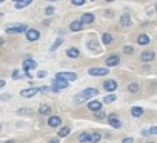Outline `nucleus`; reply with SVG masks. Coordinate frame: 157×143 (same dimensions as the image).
Returning <instances> with one entry per match:
<instances>
[{"instance_id":"49530a36","label":"nucleus","mask_w":157,"mask_h":143,"mask_svg":"<svg viewBox=\"0 0 157 143\" xmlns=\"http://www.w3.org/2000/svg\"><path fill=\"white\" fill-rule=\"evenodd\" d=\"M5 143H16V141H14V140H6Z\"/></svg>"},{"instance_id":"a878e982","label":"nucleus","mask_w":157,"mask_h":143,"mask_svg":"<svg viewBox=\"0 0 157 143\" xmlns=\"http://www.w3.org/2000/svg\"><path fill=\"white\" fill-rule=\"evenodd\" d=\"M102 40H103V43H105V45H109V43L113 42V36L106 32V34H103V37H102Z\"/></svg>"},{"instance_id":"bb28decb","label":"nucleus","mask_w":157,"mask_h":143,"mask_svg":"<svg viewBox=\"0 0 157 143\" xmlns=\"http://www.w3.org/2000/svg\"><path fill=\"white\" fill-rule=\"evenodd\" d=\"M62 42H63V39H62V37H59V39H57V40L54 42V45L51 46V51H56V49H57V48H59V46L62 45Z\"/></svg>"},{"instance_id":"0eeeda50","label":"nucleus","mask_w":157,"mask_h":143,"mask_svg":"<svg viewBox=\"0 0 157 143\" xmlns=\"http://www.w3.org/2000/svg\"><path fill=\"white\" fill-rule=\"evenodd\" d=\"M39 92V88H26V89H22V97H25V99H29V97H33V96H36Z\"/></svg>"},{"instance_id":"2f4dec72","label":"nucleus","mask_w":157,"mask_h":143,"mask_svg":"<svg viewBox=\"0 0 157 143\" xmlns=\"http://www.w3.org/2000/svg\"><path fill=\"white\" fill-rule=\"evenodd\" d=\"M122 143H134V140H132V137H125L122 140Z\"/></svg>"},{"instance_id":"473e14b6","label":"nucleus","mask_w":157,"mask_h":143,"mask_svg":"<svg viewBox=\"0 0 157 143\" xmlns=\"http://www.w3.org/2000/svg\"><path fill=\"white\" fill-rule=\"evenodd\" d=\"M148 131H149V134H152V135H157V126H152V128H149Z\"/></svg>"},{"instance_id":"1a4fd4ad","label":"nucleus","mask_w":157,"mask_h":143,"mask_svg":"<svg viewBox=\"0 0 157 143\" xmlns=\"http://www.w3.org/2000/svg\"><path fill=\"white\" fill-rule=\"evenodd\" d=\"M60 123H62V119H60L59 115H51V117L48 119V125H49L51 128H59Z\"/></svg>"},{"instance_id":"393cba45","label":"nucleus","mask_w":157,"mask_h":143,"mask_svg":"<svg viewBox=\"0 0 157 143\" xmlns=\"http://www.w3.org/2000/svg\"><path fill=\"white\" fill-rule=\"evenodd\" d=\"M69 131H71V129H69L68 126H63V128H60V129H59V137H66V135L69 134Z\"/></svg>"},{"instance_id":"b1692460","label":"nucleus","mask_w":157,"mask_h":143,"mask_svg":"<svg viewBox=\"0 0 157 143\" xmlns=\"http://www.w3.org/2000/svg\"><path fill=\"white\" fill-rule=\"evenodd\" d=\"M100 138H102V135H100V132H93L91 134V143H99L100 141Z\"/></svg>"},{"instance_id":"ea45409f","label":"nucleus","mask_w":157,"mask_h":143,"mask_svg":"<svg viewBox=\"0 0 157 143\" xmlns=\"http://www.w3.org/2000/svg\"><path fill=\"white\" fill-rule=\"evenodd\" d=\"M48 143H60V140H59V137H57V138H51Z\"/></svg>"},{"instance_id":"2eb2a0df","label":"nucleus","mask_w":157,"mask_h":143,"mask_svg":"<svg viewBox=\"0 0 157 143\" xmlns=\"http://www.w3.org/2000/svg\"><path fill=\"white\" fill-rule=\"evenodd\" d=\"M69 28H71V31H80V29H83V23H82V20H74V22H71Z\"/></svg>"},{"instance_id":"9b49d317","label":"nucleus","mask_w":157,"mask_h":143,"mask_svg":"<svg viewBox=\"0 0 157 143\" xmlns=\"http://www.w3.org/2000/svg\"><path fill=\"white\" fill-rule=\"evenodd\" d=\"M108 123H109V126H113V128H116V129H119V128L122 126V122H120L116 115H109V117H108Z\"/></svg>"},{"instance_id":"864d4df0","label":"nucleus","mask_w":157,"mask_h":143,"mask_svg":"<svg viewBox=\"0 0 157 143\" xmlns=\"http://www.w3.org/2000/svg\"><path fill=\"white\" fill-rule=\"evenodd\" d=\"M0 131H2V126H0Z\"/></svg>"},{"instance_id":"f3484780","label":"nucleus","mask_w":157,"mask_h":143,"mask_svg":"<svg viewBox=\"0 0 157 143\" xmlns=\"http://www.w3.org/2000/svg\"><path fill=\"white\" fill-rule=\"evenodd\" d=\"M66 54H68V57H71V58H77L78 55H80V52H78L77 48H69V49L66 51Z\"/></svg>"},{"instance_id":"a18cd8bd","label":"nucleus","mask_w":157,"mask_h":143,"mask_svg":"<svg viewBox=\"0 0 157 143\" xmlns=\"http://www.w3.org/2000/svg\"><path fill=\"white\" fill-rule=\"evenodd\" d=\"M3 43H5V40H3V39H2V37H0V46H2V45H3Z\"/></svg>"},{"instance_id":"f8f14e48","label":"nucleus","mask_w":157,"mask_h":143,"mask_svg":"<svg viewBox=\"0 0 157 143\" xmlns=\"http://www.w3.org/2000/svg\"><path fill=\"white\" fill-rule=\"evenodd\" d=\"M37 66V63L34 62V60H31V58H26L25 62H23V69L26 71V74L29 73V69H34Z\"/></svg>"},{"instance_id":"603ef678","label":"nucleus","mask_w":157,"mask_h":143,"mask_svg":"<svg viewBox=\"0 0 157 143\" xmlns=\"http://www.w3.org/2000/svg\"><path fill=\"white\" fill-rule=\"evenodd\" d=\"M2 2H3V0H0V3H2Z\"/></svg>"},{"instance_id":"7c9ffc66","label":"nucleus","mask_w":157,"mask_h":143,"mask_svg":"<svg viewBox=\"0 0 157 143\" xmlns=\"http://www.w3.org/2000/svg\"><path fill=\"white\" fill-rule=\"evenodd\" d=\"M83 3H85V0H72V5H75V6H80Z\"/></svg>"},{"instance_id":"c03bdc74","label":"nucleus","mask_w":157,"mask_h":143,"mask_svg":"<svg viewBox=\"0 0 157 143\" xmlns=\"http://www.w3.org/2000/svg\"><path fill=\"white\" fill-rule=\"evenodd\" d=\"M6 83H5V80H0V88H3Z\"/></svg>"},{"instance_id":"dca6fc26","label":"nucleus","mask_w":157,"mask_h":143,"mask_svg":"<svg viewBox=\"0 0 157 143\" xmlns=\"http://www.w3.org/2000/svg\"><path fill=\"white\" fill-rule=\"evenodd\" d=\"M82 23H93L94 22V16L91 14V13H86V14H83L82 16Z\"/></svg>"},{"instance_id":"aec40b11","label":"nucleus","mask_w":157,"mask_h":143,"mask_svg":"<svg viewBox=\"0 0 157 143\" xmlns=\"http://www.w3.org/2000/svg\"><path fill=\"white\" fill-rule=\"evenodd\" d=\"M131 114H132V117H140V115L143 114V108L134 106V108H131Z\"/></svg>"},{"instance_id":"412c9836","label":"nucleus","mask_w":157,"mask_h":143,"mask_svg":"<svg viewBox=\"0 0 157 143\" xmlns=\"http://www.w3.org/2000/svg\"><path fill=\"white\" fill-rule=\"evenodd\" d=\"M90 140H91V135L88 132H82L80 135H78V141L80 143H88Z\"/></svg>"},{"instance_id":"a19ab883","label":"nucleus","mask_w":157,"mask_h":143,"mask_svg":"<svg viewBox=\"0 0 157 143\" xmlns=\"http://www.w3.org/2000/svg\"><path fill=\"white\" fill-rule=\"evenodd\" d=\"M37 76H39L40 79H42V77H45V76H46V71H40V73H39Z\"/></svg>"},{"instance_id":"f257e3e1","label":"nucleus","mask_w":157,"mask_h":143,"mask_svg":"<svg viewBox=\"0 0 157 143\" xmlns=\"http://www.w3.org/2000/svg\"><path fill=\"white\" fill-rule=\"evenodd\" d=\"M97 94H99V89H97V88H88V89L82 91L80 94H77V97H75V103H83V102H86L90 97L97 96Z\"/></svg>"},{"instance_id":"58836bf2","label":"nucleus","mask_w":157,"mask_h":143,"mask_svg":"<svg viewBox=\"0 0 157 143\" xmlns=\"http://www.w3.org/2000/svg\"><path fill=\"white\" fill-rule=\"evenodd\" d=\"M142 135H143V137H148V135H151V134H149L148 129H143V131H142Z\"/></svg>"},{"instance_id":"37998d69","label":"nucleus","mask_w":157,"mask_h":143,"mask_svg":"<svg viewBox=\"0 0 157 143\" xmlns=\"http://www.w3.org/2000/svg\"><path fill=\"white\" fill-rule=\"evenodd\" d=\"M105 16H106V17H113L114 14H113V11H106V13H105Z\"/></svg>"},{"instance_id":"72a5a7b5","label":"nucleus","mask_w":157,"mask_h":143,"mask_svg":"<svg viewBox=\"0 0 157 143\" xmlns=\"http://www.w3.org/2000/svg\"><path fill=\"white\" fill-rule=\"evenodd\" d=\"M123 51H125V54H131L134 49H132L131 46H125V48H123Z\"/></svg>"},{"instance_id":"20e7f679","label":"nucleus","mask_w":157,"mask_h":143,"mask_svg":"<svg viewBox=\"0 0 157 143\" xmlns=\"http://www.w3.org/2000/svg\"><path fill=\"white\" fill-rule=\"evenodd\" d=\"M66 86H68V82H65V80H57V79H56V80L52 82V88H51V89H52L54 92H59L60 89H65Z\"/></svg>"},{"instance_id":"f03ea898","label":"nucleus","mask_w":157,"mask_h":143,"mask_svg":"<svg viewBox=\"0 0 157 143\" xmlns=\"http://www.w3.org/2000/svg\"><path fill=\"white\" fill-rule=\"evenodd\" d=\"M56 79L57 80H65V82H74L77 79V76L74 73H57Z\"/></svg>"},{"instance_id":"ddd939ff","label":"nucleus","mask_w":157,"mask_h":143,"mask_svg":"<svg viewBox=\"0 0 157 143\" xmlns=\"http://www.w3.org/2000/svg\"><path fill=\"white\" fill-rule=\"evenodd\" d=\"M120 62V57L119 55H109L106 58V66H117Z\"/></svg>"},{"instance_id":"e433bc0d","label":"nucleus","mask_w":157,"mask_h":143,"mask_svg":"<svg viewBox=\"0 0 157 143\" xmlns=\"http://www.w3.org/2000/svg\"><path fill=\"white\" fill-rule=\"evenodd\" d=\"M88 45H90V48H96V46H97V42H96V40H91Z\"/></svg>"},{"instance_id":"3c124183","label":"nucleus","mask_w":157,"mask_h":143,"mask_svg":"<svg viewBox=\"0 0 157 143\" xmlns=\"http://www.w3.org/2000/svg\"><path fill=\"white\" fill-rule=\"evenodd\" d=\"M148 143H154V141H148Z\"/></svg>"},{"instance_id":"7ed1b4c3","label":"nucleus","mask_w":157,"mask_h":143,"mask_svg":"<svg viewBox=\"0 0 157 143\" xmlns=\"http://www.w3.org/2000/svg\"><path fill=\"white\" fill-rule=\"evenodd\" d=\"M25 31H28L26 25H14V26H8L6 28L8 34H19V32H25Z\"/></svg>"},{"instance_id":"a211bd4d","label":"nucleus","mask_w":157,"mask_h":143,"mask_svg":"<svg viewBox=\"0 0 157 143\" xmlns=\"http://www.w3.org/2000/svg\"><path fill=\"white\" fill-rule=\"evenodd\" d=\"M137 43H139V45H148V43H149V37H148L146 34H140V36L137 37Z\"/></svg>"},{"instance_id":"5701e85b","label":"nucleus","mask_w":157,"mask_h":143,"mask_svg":"<svg viewBox=\"0 0 157 143\" xmlns=\"http://www.w3.org/2000/svg\"><path fill=\"white\" fill-rule=\"evenodd\" d=\"M31 2H33V0H20V2H17V3H16V8H17V9H22V8H25V6L31 5Z\"/></svg>"},{"instance_id":"6e6552de","label":"nucleus","mask_w":157,"mask_h":143,"mask_svg":"<svg viewBox=\"0 0 157 143\" xmlns=\"http://www.w3.org/2000/svg\"><path fill=\"white\" fill-rule=\"evenodd\" d=\"M88 109L93 111V112H99V111L102 109V102H99V100L90 102V103H88Z\"/></svg>"},{"instance_id":"4be33fe9","label":"nucleus","mask_w":157,"mask_h":143,"mask_svg":"<svg viewBox=\"0 0 157 143\" xmlns=\"http://www.w3.org/2000/svg\"><path fill=\"white\" fill-rule=\"evenodd\" d=\"M39 114H40V115H48V114H51V108L46 106V105H42V106L39 108Z\"/></svg>"},{"instance_id":"c756f323","label":"nucleus","mask_w":157,"mask_h":143,"mask_svg":"<svg viewBox=\"0 0 157 143\" xmlns=\"http://www.w3.org/2000/svg\"><path fill=\"white\" fill-rule=\"evenodd\" d=\"M54 9H56L54 6H48V8L45 9V13H46V16H51V14L54 13Z\"/></svg>"},{"instance_id":"79ce46f5","label":"nucleus","mask_w":157,"mask_h":143,"mask_svg":"<svg viewBox=\"0 0 157 143\" xmlns=\"http://www.w3.org/2000/svg\"><path fill=\"white\" fill-rule=\"evenodd\" d=\"M96 117H97V119H103V117H105V114H103V112H100V111H99V112H97V115H96Z\"/></svg>"},{"instance_id":"423d86ee","label":"nucleus","mask_w":157,"mask_h":143,"mask_svg":"<svg viewBox=\"0 0 157 143\" xmlns=\"http://www.w3.org/2000/svg\"><path fill=\"white\" fill-rule=\"evenodd\" d=\"M26 39H28L29 42H36V40L40 39V32H39L37 29H28V31H26Z\"/></svg>"},{"instance_id":"de8ad7c7","label":"nucleus","mask_w":157,"mask_h":143,"mask_svg":"<svg viewBox=\"0 0 157 143\" xmlns=\"http://www.w3.org/2000/svg\"><path fill=\"white\" fill-rule=\"evenodd\" d=\"M48 2H56V0H48Z\"/></svg>"},{"instance_id":"c9c22d12","label":"nucleus","mask_w":157,"mask_h":143,"mask_svg":"<svg viewBox=\"0 0 157 143\" xmlns=\"http://www.w3.org/2000/svg\"><path fill=\"white\" fill-rule=\"evenodd\" d=\"M19 77H20V73H19V71L16 69L14 73H13V79H19Z\"/></svg>"},{"instance_id":"c85d7f7f","label":"nucleus","mask_w":157,"mask_h":143,"mask_svg":"<svg viewBox=\"0 0 157 143\" xmlns=\"http://www.w3.org/2000/svg\"><path fill=\"white\" fill-rule=\"evenodd\" d=\"M128 91H129V92H137V91H139V85H137V83H131V85L128 86Z\"/></svg>"},{"instance_id":"9d476101","label":"nucleus","mask_w":157,"mask_h":143,"mask_svg":"<svg viewBox=\"0 0 157 143\" xmlns=\"http://www.w3.org/2000/svg\"><path fill=\"white\" fill-rule=\"evenodd\" d=\"M103 88H105L106 91L113 92V91L117 89V82H116V80H106V82H103Z\"/></svg>"},{"instance_id":"39448f33","label":"nucleus","mask_w":157,"mask_h":143,"mask_svg":"<svg viewBox=\"0 0 157 143\" xmlns=\"http://www.w3.org/2000/svg\"><path fill=\"white\" fill-rule=\"evenodd\" d=\"M88 73H90V76H106L109 71H108V68H91Z\"/></svg>"},{"instance_id":"4c0bfd02","label":"nucleus","mask_w":157,"mask_h":143,"mask_svg":"<svg viewBox=\"0 0 157 143\" xmlns=\"http://www.w3.org/2000/svg\"><path fill=\"white\" fill-rule=\"evenodd\" d=\"M39 91H40V92H48V91H49V88H46V86H42V88H39Z\"/></svg>"},{"instance_id":"8fccbe9b","label":"nucleus","mask_w":157,"mask_h":143,"mask_svg":"<svg viewBox=\"0 0 157 143\" xmlns=\"http://www.w3.org/2000/svg\"><path fill=\"white\" fill-rule=\"evenodd\" d=\"M14 2H16V3H17V2H20V0H14Z\"/></svg>"},{"instance_id":"cd10ccee","label":"nucleus","mask_w":157,"mask_h":143,"mask_svg":"<svg viewBox=\"0 0 157 143\" xmlns=\"http://www.w3.org/2000/svg\"><path fill=\"white\" fill-rule=\"evenodd\" d=\"M116 100V96L114 94H111V96H105L103 97V103H113Z\"/></svg>"},{"instance_id":"6ab92c4d","label":"nucleus","mask_w":157,"mask_h":143,"mask_svg":"<svg viewBox=\"0 0 157 143\" xmlns=\"http://www.w3.org/2000/svg\"><path fill=\"white\" fill-rule=\"evenodd\" d=\"M120 25H122V26H129V25H131V17H129L128 14L122 16V17H120Z\"/></svg>"},{"instance_id":"4468645a","label":"nucleus","mask_w":157,"mask_h":143,"mask_svg":"<svg viewBox=\"0 0 157 143\" xmlns=\"http://www.w3.org/2000/svg\"><path fill=\"white\" fill-rule=\"evenodd\" d=\"M155 58V54L152 52V51H143L142 52V60L143 62H151V60H154Z\"/></svg>"},{"instance_id":"f704fd0d","label":"nucleus","mask_w":157,"mask_h":143,"mask_svg":"<svg viewBox=\"0 0 157 143\" xmlns=\"http://www.w3.org/2000/svg\"><path fill=\"white\" fill-rule=\"evenodd\" d=\"M17 114H31V111L29 109H19Z\"/></svg>"},{"instance_id":"09e8293b","label":"nucleus","mask_w":157,"mask_h":143,"mask_svg":"<svg viewBox=\"0 0 157 143\" xmlns=\"http://www.w3.org/2000/svg\"><path fill=\"white\" fill-rule=\"evenodd\" d=\"M106 2H114V0H106Z\"/></svg>"}]
</instances>
